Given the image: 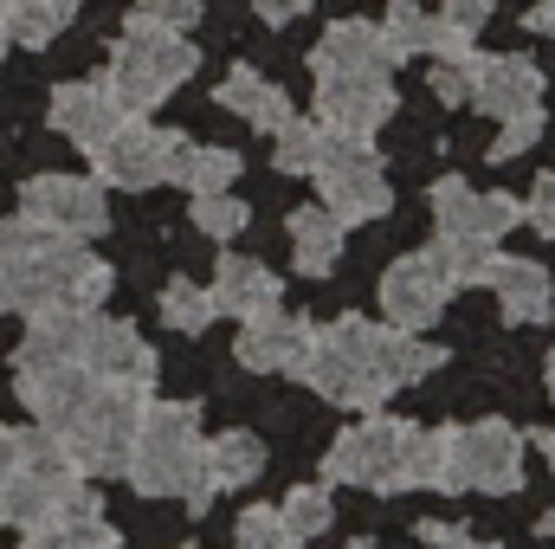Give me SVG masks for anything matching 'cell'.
I'll return each mask as SVG.
<instances>
[{
	"mask_svg": "<svg viewBox=\"0 0 555 549\" xmlns=\"http://www.w3.org/2000/svg\"><path fill=\"white\" fill-rule=\"evenodd\" d=\"M439 362H446V349H433L420 330L369 323V317H336V323L310 330L297 382H310L330 408L375 413V408H388L401 388L426 382Z\"/></svg>",
	"mask_w": 555,
	"mask_h": 549,
	"instance_id": "1",
	"label": "cell"
},
{
	"mask_svg": "<svg viewBox=\"0 0 555 549\" xmlns=\"http://www.w3.org/2000/svg\"><path fill=\"white\" fill-rule=\"evenodd\" d=\"M117 272L104 259L85 253V240L33 220V214H7L0 220V317H33V310H98L111 297Z\"/></svg>",
	"mask_w": 555,
	"mask_h": 549,
	"instance_id": "2",
	"label": "cell"
},
{
	"mask_svg": "<svg viewBox=\"0 0 555 549\" xmlns=\"http://www.w3.org/2000/svg\"><path fill=\"white\" fill-rule=\"evenodd\" d=\"M330 485H362L375 498H401V491H433L439 472V426H414L395 413H362L323 459Z\"/></svg>",
	"mask_w": 555,
	"mask_h": 549,
	"instance_id": "3",
	"label": "cell"
},
{
	"mask_svg": "<svg viewBox=\"0 0 555 549\" xmlns=\"http://www.w3.org/2000/svg\"><path fill=\"white\" fill-rule=\"evenodd\" d=\"M124 478L142 498H181L188 511L214 505L207 485V433H201V408L194 401H142L137 439L124 459Z\"/></svg>",
	"mask_w": 555,
	"mask_h": 549,
	"instance_id": "4",
	"label": "cell"
},
{
	"mask_svg": "<svg viewBox=\"0 0 555 549\" xmlns=\"http://www.w3.org/2000/svg\"><path fill=\"white\" fill-rule=\"evenodd\" d=\"M201 72V52L188 33H168V26H149V20H124V39L111 46V72L104 85L117 91V104L130 117H149L155 104H168L188 78Z\"/></svg>",
	"mask_w": 555,
	"mask_h": 549,
	"instance_id": "5",
	"label": "cell"
},
{
	"mask_svg": "<svg viewBox=\"0 0 555 549\" xmlns=\"http://www.w3.org/2000/svg\"><path fill=\"white\" fill-rule=\"evenodd\" d=\"M439 498H511L524 491V433L511 420H465V426H439V472H433Z\"/></svg>",
	"mask_w": 555,
	"mask_h": 549,
	"instance_id": "6",
	"label": "cell"
},
{
	"mask_svg": "<svg viewBox=\"0 0 555 549\" xmlns=\"http://www.w3.org/2000/svg\"><path fill=\"white\" fill-rule=\"evenodd\" d=\"M142 388H124V382H91V395L78 401V413L59 426L72 465L85 478H124V459H130V439H137L142 420Z\"/></svg>",
	"mask_w": 555,
	"mask_h": 549,
	"instance_id": "7",
	"label": "cell"
},
{
	"mask_svg": "<svg viewBox=\"0 0 555 549\" xmlns=\"http://www.w3.org/2000/svg\"><path fill=\"white\" fill-rule=\"evenodd\" d=\"M317 175V207H330L343 227H362V220H382L395 207V188H388V168L369 142H349V137H330L323 162L310 168Z\"/></svg>",
	"mask_w": 555,
	"mask_h": 549,
	"instance_id": "8",
	"label": "cell"
},
{
	"mask_svg": "<svg viewBox=\"0 0 555 549\" xmlns=\"http://www.w3.org/2000/svg\"><path fill=\"white\" fill-rule=\"evenodd\" d=\"M175 149H181L175 130H155V124H142V117H124L111 137L91 149V162H98V181H104V188L142 194V188H162V181H168Z\"/></svg>",
	"mask_w": 555,
	"mask_h": 549,
	"instance_id": "9",
	"label": "cell"
},
{
	"mask_svg": "<svg viewBox=\"0 0 555 549\" xmlns=\"http://www.w3.org/2000/svg\"><path fill=\"white\" fill-rule=\"evenodd\" d=\"M433 201V220H439V240H472V246H498L517 220H524V201L511 194H478L465 175H439L426 188Z\"/></svg>",
	"mask_w": 555,
	"mask_h": 549,
	"instance_id": "10",
	"label": "cell"
},
{
	"mask_svg": "<svg viewBox=\"0 0 555 549\" xmlns=\"http://www.w3.org/2000/svg\"><path fill=\"white\" fill-rule=\"evenodd\" d=\"M78 369H85L91 382H124V388H142V395H155V375H162V362H155V349L137 336V323L98 317V310L85 317Z\"/></svg>",
	"mask_w": 555,
	"mask_h": 549,
	"instance_id": "11",
	"label": "cell"
},
{
	"mask_svg": "<svg viewBox=\"0 0 555 549\" xmlns=\"http://www.w3.org/2000/svg\"><path fill=\"white\" fill-rule=\"evenodd\" d=\"M465 104L511 124V117H530L543 111V72L517 52H472L465 59Z\"/></svg>",
	"mask_w": 555,
	"mask_h": 549,
	"instance_id": "12",
	"label": "cell"
},
{
	"mask_svg": "<svg viewBox=\"0 0 555 549\" xmlns=\"http://www.w3.org/2000/svg\"><path fill=\"white\" fill-rule=\"evenodd\" d=\"M20 214L72 233V240H98L111 227V201H104V181L91 175H33L20 188Z\"/></svg>",
	"mask_w": 555,
	"mask_h": 549,
	"instance_id": "13",
	"label": "cell"
},
{
	"mask_svg": "<svg viewBox=\"0 0 555 549\" xmlns=\"http://www.w3.org/2000/svg\"><path fill=\"white\" fill-rule=\"evenodd\" d=\"M395 117V85L388 72H343V78H317V124L330 137L369 142Z\"/></svg>",
	"mask_w": 555,
	"mask_h": 549,
	"instance_id": "14",
	"label": "cell"
},
{
	"mask_svg": "<svg viewBox=\"0 0 555 549\" xmlns=\"http://www.w3.org/2000/svg\"><path fill=\"white\" fill-rule=\"evenodd\" d=\"M452 291L459 284L446 278L433 246L426 253H408V259H395L382 272V323H395V330H433L439 310L452 304Z\"/></svg>",
	"mask_w": 555,
	"mask_h": 549,
	"instance_id": "15",
	"label": "cell"
},
{
	"mask_svg": "<svg viewBox=\"0 0 555 549\" xmlns=\"http://www.w3.org/2000/svg\"><path fill=\"white\" fill-rule=\"evenodd\" d=\"M310 317H297V310H259V317H240V343H233V356H240V369H253V375H297L304 369V349H310Z\"/></svg>",
	"mask_w": 555,
	"mask_h": 549,
	"instance_id": "16",
	"label": "cell"
},
{
	"mask_svg": "<svg viewBox=\"0 0 555 549\" xmlns=\"http://www.w3.org/2000/svg\"><path fill=\"white\" fill-rule=\"evenodd\" d=\"M124 117H130V111L117 104V91H111L104 78H78V85H59V91H52V111H46V124H52V130H59L65 142H78L85 155H91L98 142L111 137Z\"/></svg>",
	"mask_w": 555,
	"mask_h": 549,
	"instance_id": "17",
	"label": "cell"
},
{
	"mask_svg": "<svg viewBox=\"0 0 555 549\" xmlns=\"http://www.w3.org/2000/svg\"><path fill=\"white\" fill-rule=\"evenodd\" d=\"M13 388H20V401H26V413L39 426L59 433L78 413V401L91 395V375L78 362H13Z\"/></svg>",
	"mask_w": 555,
	"mask_h": 549,
	"instance_id": "18",
	"label": "cell"
},
{
	"mask_svg": "<svg viewBox=\"0 0 555 549\" xmlns=\"http://www.w3.org/2000/svg\"><path fill=\"white\" fill-rule=\"evenodd\" d=\"M491 297L504 310V323H550L555 317V278L537 259H511V253H491Z\"/></svg>",
	"mask_w": 555,
	"mask_h": 549,
	"instance_id": "19",
	"label": "cell"
},
{
	"mask_svg": "<svg viewBox=\"0 0 555 549\" xmlns=\"http://www.w3.org/2000/svg\"><path fill=\"white\" fill-rule=\"evenodd\" d=\"M310 72L317 78H343V72H395L388 39L375 20H336L317 46H310Z\"/></svg>",
	"mask_w": 555,
	"mask_h": 549,
	"instance_id": "20",
	"label": "cell"
},
{
	"mask_svg": "<svg viewBox=\"0 0 555 549\" xmlns=\"http://www.w3.org/2000/svg\"><path fill=\"white\" fill-rule=\"evenodd\" d=\"M207 297H214V310H227V317H259V310L278 304V272L259 266V259H246V253H227L220 272H214V284H207Z\"/></svg>",
	"mask_w": 555,
	"mask_h": 549,
	"instance_id": "21",
	"label": "cell"
},
{
	"mask_svg": "<svg viewBox=\"0 0 555 549\" xmlns=\"http://www.w3.org/2000/svg\"><path fill=\"white\" fill-rule=\"evenodd\" d=\"M214 104H220V111H233L240 124L266 130V137H272L278 124L291 117V98L278 91V85L266 78V72H253V65H233V72H227V85L214 91Z\"/></svg>",
	"mask_w": 555,
	"mask_h": 549,
	"instance_id": "22",
	"label": "cell"
},
{
	"mask_svg": "<svg viewBox=\"0 0 555 549\" xmlns=\"http://www.w3.org/2000/svg\"><path fill=\"white\" fill-rule=\"evenodd\" d=\"M284 233H291V259H297L304 278L336 272V259H343V220H336L330 207H297V214L284 220Z\"/></svg>",
	"mask_w": 555,
	"mask_h": 549,
	"instance_id": "23",
	"label": "cell"
},
{
	"mask_svg": "<svg viewBox=\"0 0 555 549\" xmlns=\"http://www.w3.org/2000/svg\"><path fill=\"white\" fill-rule=\"evenodd\" d=\"M72 491H78V485H52V478H33V472H20V465H13V472L0 478V524H13V531L26 537V531L52 524V518H59V505H65Z\"/></svg>",
	"mask_w": 555,
	"mask_h": 549,
	"instance_id": "24",
	"label": "cell"
},
{
	"mask_svg": "<svg viewBox=\"0 0 555 549\" xmlns=\"http://www.w3.org/2000/svg\"><path fill=\"white\" fill-rule=\"evenodd\" d=\"M259 472H266V439H259V433L233 426V433L207 439V485H214V498H220V491H240V485H253Z\"/></svg>",
	"mask_w": 555,
	"mask_h": 549,
	"instance_id": "25",
	"label": "cell"
},
{
	"mask_svg": "<svg viewBox=\"0 0 555 549\" xmlns=\"http://www.w3.org/2000/svg\"><path fill=\"white\" fill-rule=\"evenodd\" d=\"M168 181L188 194H220L240 181V149H214V142H181L168 162Z\"/></svg>",
	"mask_w": 555,
	"mask_h": 549,
	"instance_id": "26",
	"label": "cell"
},
{
	"mask_svg": "<svg viewBox=\"0 0 555 549\" xmlns=\"http://www.w3.org/2000/svg\"><path fill=\"white\" fill-rule=\"evenodd\" d=\"M85 0H7V39H20L26 52H46L72 20H78Z\"/></svg>",
	"mask_w": 555,
	"mask_h": 549,
	"instance_id": "27",
	"label": "cell"
},
{
	"mask_svg": "<svg viewBox=\"0 0 555 549\" xmlns=\"http://www.w3.org/2000/svg\"><path fill=\"white\" fill-rule=\"evenodd\" d=\"M323 149H330V130H323L317 117H284L272 130V162L284 175H310V168L323 162Z\"/></svg>",
	"mask_w": 555,
	"mask_h": 549,
	"instance_id": "28",
	"label": "cell"
},
{
	"mask_svg": "<svg viewBox=\"0 0 555 549\" xmlns=\"http://www.w3.org/2000/svg\"><path fill=\"white\" fill-rule=\"evenodd\" d=\"M426 26H433L426 7H414V0H388V13H382V39H388V59H395V65L426 59Z\"/></svg>",
	"mask_w": 555,
	"mask_h": 549,
	"instance_id": "29",
	"label": "cell"
},
{
	"mask_svg": "<svg viewBox=\"0 0 555 549\" xmlns=\"http://www.w3.org/2000/svg\"><path fill=\"white\" fill-rule=\"evenodd\" d=\"M253 227V207L233 194V188H220V194H194V233H207V240H240Z\"/></svg>",
	"mask_w": 555,
	"mask_h": 549,
	"instance_id": "30",
	"label": "cell"
},
{
	"mask_svg": "<svg viewBox=\"0 0 555 549\" xmlns=\"http://www.w3.org/2000/svg\"><path fill=\"white\" fill-rule=\"evenodd\" d=\"M214 317H220V310H214L207 284H188V278H175V284L162 291V323H168L175 336H201Z\"/></svg>",
	"mask_w": 555,
	"mask_h": 549,
	"instance_id": "31",
	"label": "cell"
},
{
	"mask_svg": "<svg viewBox=\"0 0 555 549\" xmlns=\"http://www.w3.org/2000/svg\"><path fill=\"white\" fill-rule=\"evenodd\" d=\"M278 518L310 544V537H323L330 524H336V505H330V485H297L284 505H278Z\"/></svg>",
	"mask_w": 555,
	"mask_h": 549,
	"instance_id": "32",
	"label": "cell"
},
{
	"mask_svg": "<svg viewBox=\"0 0 555 549\" xmlns=\"http://www.w3.org/2000/svg\"><path fill=\"white\" fill-rule=\"evenodd\" d=\"M233 549H304V537L278 518V505H253L233 531Z\"/></svg>",
	"mask_w": 555,
	"mask_h": 549,
	"instance_id": "33",
	"label": "cell"
},
{
	"mask_svg": "<svg viewBox=\"0 0 555 549\" xmlns=\"http://www.w3.org/2000/svg\"><path fill=\"white\" fill-rule=\"evenodd\" d=\"M433 253H439L446 278L465 291V284H485V272H491V253H498V246H472V240H433Z\"/></svg>",
	"mask_w": 555,
	"mask_h": 549,
	"instance_id": "34",
	"label": "cell"
},
{
	"mask_svg": "<svg viewBox=\"0 0 555 549\" xmlns=\"http://www.w3.org/2000/svg\"><path fill=\"white\" fill-rule=\"evenodd\" d=\"M478 52V39H472V26H459L452 13H439L433 26H426V59H439V65H465Z\"/></svg>",
	"mask_w": 555,
	"mask_h": 549,
	"instance_id": "35",
	"label": "cell"
},
{
	"mask_svg": "<svg viewBox=\"0 0 555 549\" xmlns=\"http://www.w3.org/2000/svg\"><path fill=\"white\" fill-rule=\"evenodd\" d=\"M537 137H543V111H530V117H511V124L498 130V142H491V162H517L524 149H537Z\"/></svg>",
	"mask_w": 555,
	"mask_h": 549,
	"instance_id": "36",
	"label": "cell"
},
{
	"mask_svg": "<svg viewBox=\"0 0 555 549\" xmlns=\"http://www.w3.org/2000/svg\"><path fill=\"white\" fill-rule=\"evenodd\" d=\"M137 20L168 26V33H188V26H201V0H137Z\"/></svg>",
	"mask_w": 555,
	"mask_h": 549,
	"instance_id": "37",
	"label": "cell"
},
{
	"mask_svg": "<svg viewBox=\"0 0 555 549\" xmlns=\"http://www.w3.org/2000/svg\"><path fill=\"white\" fill-rule=\"evenodd\" d=\"M524 220H530L543 240H555V175H537V188H530V201H524Z\"/></svg>",
	"mask_w": 555,
	"mask_h": 549,
	"instance_id": "38",
	"label": "cell"
},
{
	"mask_svg": "<svg viewBox=\"0 0 555 549\" xmlns=\"http://www.w3.org/2000/svg\"><path fill=\"white\" fill-rule=\"evenodd\" d=\"M414 537L420 544H433V549H504V544H485V537H465L459 524H433V518H420Z\"/></svg>",
	"mask_w": 555,
	"mask_h": 549,
	"instance_id": "39",
	"label": "cell"
},
{
	"mask_svg": "<svg viewBox=\"0 0 555 549\" xmlns=\"http://www.w3.org/2000/svg\"><path fill=\"white\" fill-rule=\"evenodd\" d=\"M426 85H433L439 104H465V65H439V59H433V78H426Z\"/></svg>",
	"mask_w": 555,
	"mask_h": 549,
	"instance_id": "40",
	"label": "cell"
},
{
	"mask_svg": "<svg viewBox=\"0 0 555 549\" xmlns=\"http://www.w3.org/2000/svg\"><path fill=\"white\" fill-rule=\"evenodd\" d=\"M498 7H504V0H446V13H452L459 26H472V33H478V26H485Z\"/></svg>",
	"mask_w": 555,
	"mask_h": 549,
	"instance_id": "41",
	"label": "cell"
},
{
	"mask_svg": "<svg viewBox=\"0 0 555 549\" xmlns=\"http://www.w3.org/2000/svg\"><path fill=\"white\" fill-rule=\"evenodd\" d=\"M297 13H310V0H259V20H272V26H291Z\"/></svg>",
	"mask_w": 555,
	"mask_h": 549,
	"instance_id": "42",
	"label": "cell"
},
{
	"mask_svg": "<svg viewBox=\"0 0 555 549\" xmlns=\"http://www.w3.org/2000/svg\"><path fill=\"white\" fill-rule=\"evenodd\" d=\"M524 26H530V33H543V39H555V0H537V7L524 13Z\"/></svg>",
	"mask_w": 555,
	"mask_h": 549,
	"instance_id": "43",
	"label": "cell"
},
{
	"mask_svg": "<svg viewBox=\"0 0 555 549\" xmlns=\"http://www.w3.org/2000/svg\"><path fill=\"white\" fill-rule=\"evenodd\" d=\"M524 446H537V452H543V459H550V465H555V426H537V433H530Z\"/></svg>",
	"mask_w": 555,
	"mask_h": 549,
	"instance_id": "44",
	"label": "cell"
},
{
	"mask_svg": "<svg viewBox=\"0 0 555 549\" xmlns=\"http://www.w3.org/2000/svg\"><path fill=\"white\" fill-rule=\"evenodd\" d=\"M7 46H13V39H7V0H0V59H7Z\"/></svg>",
	"mask_w": 555,
	"mask_h": 549,
	"instance_id": "45",
	"label": "cell"
},
{
	"mask_svg": "<svg viewBox=\"0 0 555 549\" xmlns=\"http://www.w3.org/2000/svg\"><path fill=\"white\" fill-rule=\"evenodd\" d=\"M537 531H543V537H555V511H543V518H537Z\"/></svg>",
	"mask_w": 555,
	"mask_h": 549,
	"instance_id": "46",
	"label": "cell"
},
{
	"mask_svg": "<svg viewBox=\"0 0 555 549\" xmlns=\"http://www.w3.org/2000/svg\"><path fill=\"white\" fill-rule=\"evenodd\" d=\"M543 382H550V395H555V356H550V369H543Z\"/></svg>",
	"mask_w": 555,
	"mask_h": 549,
	"instance_id": "47",
	"label": "cell"
},
{
	"mask_svg": "<svg viewBox=\"0 0 555 549\" xmlns=\"http://www.w3.org/2000/svg\"><path fill=\"white\" fill-rule=\"evenodd\" d=\"M349 549H375V544H369V537H356V544H349Z\"/></svg>",
	"mask_w": 555,
	"mask_h": 549,
	"instance_id": "48",
	"label": "cell"
},
{
	"mask_svg": "<svg viewBox=\"0 0 555 549\" xmlns=\"http://www.w3.org/2000/svg\"><path fill=\"white\" fill-rule=\"evenodd\" d=\"M181 549H188V544H181Z\"/></svg>",
	"mask_w": 555,
	"mask_h": 549,
	"instance_id": "49",
	"label": "cell"
}]
</instances>
